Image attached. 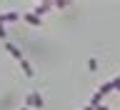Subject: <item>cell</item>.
Returning <instances> with one entry per match:
<instances>
[{
	"mask_svg": "<svg viewBox=\"0 0 120 110\" xmlns=\"http://www.w3.org/2000/svg\"><path fill=\"white\" fill-rule=\"evenodd\" d=\"M28 108H43V98L38 95V93H30V98H28Z\"/></svg>",
	"mask_w": 120,
	"mask_h": 110,
	"instance_id": "cell-1",
	"label": "cell"
},
{
	"mask_svg": "<svg viewBox=\"0 0 120 110\" xmlns=\"http://www.w3.org/2000/svg\"><path fill=\"white\" fill-rule=\"evenodd\" d=\"M5 48H8V53H10V55H13L15 60H22V53H20V48H18V45H13V43H8Z\"/></svg>",
	"mask_w": 120,
	"mask_h": 110,
	"instance_id": "cell-2",
	"label": "cell"
},
{
	"mask_svg": "<svg viewBox=\"0 0 120 110\" xmlns=\"http://www.w3.org/2000/svg\"><path fill=\"white\" fill-rule=\"evenodd\" d=\"M18 18H20V13H3L0 15V23L5 25V23H13V20H18Z\"/></svg>",
	"mask_w": 120,
	"mask_h": 110,
	"instance_id": "cell-3",
	"label": "cell"
},
{
	"mask_svg": "<svg viewBox=\"0 0 120 110\" xmlns=\"http://www.w3.org/2000/svg\"><path fill=\"white\" fill-rule=\"evenodd\" d=\"M20 65H22V73L28 75V78H33V75H35V70H33V65H30V63H28V60H25V58L20 60Z\"/></svg>",
	"mask_w": 120,
	"mask_h": 110,
	"instance_id": "cell-4",
	"label": "cell"
},
{
	"mask_svg": "<svg viewBox=\"0 0 120 110\" xmlns=\"http://www.w3.org/2000/svg\"><path fill=\"white\" fill-rule=\"evenodd\" d=\"M50 8H52V3H43V5H38V8H35V15L43 20V13H48Z\"/></svg>",
	"mask_w": 120,
	"mask_h": 110,
	"instance_id": "cell-5",
	"label": "cell"
},
{
	"mask_svg": "<svg viewBox=\"0 0 120 110\" xmlns=\"http://www.w3.org/2000/svg\"><path fill=\"white\" fill-rule=\"evenodd\" d=\"M22 18H25L30 25H40V18H38V15H33V13H22Z\"/></svg>",
	"mask_w": 120,
	"mask_h": 110,
	"instance_id": "cell-6",
	"label": "cell"
},
{
	"mask_svg": "<svg viewBox=\"0 0 120 110\" xmlns=\"http://www.w3.org/2000/svg\"><path fill=\"white\" fill-rule=\"evenodd\" d=\"M0 38H3V40L8 38V33H5V25H3V23H0Z\"/></svg>",
	"mask_w": 120,
	"mask_h": 110,
	"instance_id": "cell-7",
	"label": "cell"
},
{
	"mask_svg": "<svg viewBox=\"0 0 120 110\" xmlns=\"http://www.w3.org/2000/svg\"><path fill=\"white\" fill-rule=\"evenodd\" d=\"M22 110H30V108H22Z\"/></svg>",
	"mask_w": 120,
	"mask_h": 110,
	"instance_id": "cell-8",
	"label": "cell"
}]
</instances>
